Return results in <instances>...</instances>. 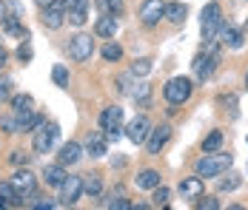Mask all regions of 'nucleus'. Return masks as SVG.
I'll list each match as a JSON object with an SVG mask.
<instances>
[{
    "label": "nucleus",
    "mask_w": 248,
    "mask_h": 210,
    "mask_svg": "<svg viewBox=\"0 0 248 210\" xmlns=\"http://www.w3.org/2000/svg\"><path fill=\"white\" fill-rule=\"evenodd\" d=\"M12 182V187H15V193H17V199H20V205H23L26 199H31L34 193H37V176L29 170V168H17L15 170V176L9 179Z\"/></svg>",
    "instance_id": "20e7f679"
},
{
    "label": "nucleus",
    "mask_w": 248,
    "mask_h": 210,
    "mask_svg": "<svg viewBox=\"0 0 248 210\" xmlns=\"http://www.w3.org/2000/svg\"><path fill=\"white\" fill-rule=\"evenodd\" d=\"M80 156H83V145L72 140V142H66V145L60 148V154H57V162L66 165V168H72V165L80 162Z\"/></svg>",
    "instance_id": "f3484780"
},
{
    "label": "nucleus",
    "mask_w": 248,
    "mask_h": 210,
    "mask_svg": "<svg viewBox=\"0 0 248 210\" xmlns=\"http://www.w3.org/2000/svg\"><path fill=\"white\" fill-rule=\"evenodd\" d=\"M246 91H248V71H246Z\"/></svg>",
    "instance_id": "09e8293b"
},
{
    "label": "nucleus",
    "mask_w": 248,
    "mask_h": 210,
    "mask_svg": "<svg viewBox=\"0 0 248 210\" xmlns=\"http://www.w3.org/2000/svg\"><path fill=\"white\" fill-rule=\"evenodd\" d=\"M220 26H223V6H220L217 0H211V3H205L202 12H200V34H202V40H205V43H208V40H217Z\"/></svg>",
    "instance_id": "f03ea898"
},
{
    "label": "nucleus",
    "mask_w": 248,
    "mask_h": 210,
    "mask_svg": "<svg viewBox=\"0 0 248 210\" xmlns=\"http://www.w3.org/2000/svg\"><path fill=\"white\" fill-rule=\"evenodd\" d=\"M223 131H220V128H214V131H211V134H208V137H205V140H202V154H211V151H220V148H223Z\"/></svg>",
    "instance_id": "c756f323"
},
{
    "label": "nucleus",
    "mask_w": 248,
    "mask_h": 210,
    "mask_svg": "<svg viewBox=\"0 0 248 210\" xmlns=\"http://www.w3.org/2000/svg\"><path fill=\"white\" fill-rule=\"evenodd\" d=\"M103 208H117V210H125L131 208V202L125 199V187L117 185L114 190H108V196H106V202H103Z\"/></svg>",
    "instance_id": "4be33fe9"
},
{
    "label": "nucleus",
    "mask_w": 248,
    "mask_h": 210,
    "mask_svg": "<svg viewBox=\"0 0 248 210\" xmlns=\"http://www.w3.org/2000/svg\"><path fill=\"white\" fill-rule=\"evenodd\" d=\"M40 23H43V28H49V31H57L60 26L66 23V6H63V0H54L49 6H43Z\"/></svg>",
    "instance_id": "1a4fd4ad"
},
{
    "label": "nucleus",
    "mask_w": 248,
    "mask_h": 210,
    "mask_svg": "<svg viewBox=\"0 0 248 210\" xmlns=\"http://www.w3.org/2000/svg\"><path fill=\"white\" fill-rule=\"evenodd\" d=\"M6 20H9V3H6V0H0V26L6 23Z\"/></svg>",
    "instance_id": "37998d69"
},
{
    "label": "nucleus",
    "mask_w": 248,
    "mask_h": 210,
    "mask_svg": "<svg viewBox=\"0 0 248 210\" xmlns=\"http://www.w3.org/2000/svg\"><path fill=\"white\" fill-rule=\"evenodd\" d=\"M217 179H220V182H217V190H220V193H231V190H237V187L243 185V176H237V173H228V176L220 173Z\"/></svg>",
    "instance_id": "c85d7f7f"
},
{
    "label": "nucleus",
    "mask_w": 248,
    "mask_h": 210,
    "mask_svg": "<svg viewBox=\"0 0 248 210\" xmlns=\"http://www.w3.org/2000/svg\"><path fill=\"white\" fill-rule=\"evenodd\" d=\"M0 196L6 199V205H20V199H17V193H15L12 182H0Z\"/></svg>",
    "instance_id": "473e14b6"
},
{
    "label": "nucleus",
    "mask_w": 248,
    "mask_h": 210,
    "mask_svg": "<svg viewBox=\"0 0 248 210\" xmlns=\"http://www.w3.org/2000/svg\"><path fill=\"white\" fill-rule=\"evenodd\" d=\"M163 17H166V0H143V6H140V23L146 26V28H154Z\"/></svg>",
    "instance_id": "9d476101"
},
{
    "label": "nucleus",
    "mask_w": 248,
    "mask_h": 210,
    "mask_svg": "<svg viewBox=\"0 0 248 210\" xmlns=\"http://www.w3.org/2000/svg\"><path fill=\"white\" fill-rule=\"evenodd\" d=\"M0 208H6V199H3V196H0Z\"/></svg>",
    "instance_id": "de8ad7c7"
},
{
    "label": "nucleus",
    "mask_w": 248,
    "mask_h": 210,
    "mask_svg": "<svg viewBox=\"0 0 248 210\" xmlns=\"http://www.w3.org/2000/svg\"><path fill=\"white\" fill-rule=\"evenodd\" d=\"M0 48H3V46H0Z\"/></svg>",
    "instance_id": "8fccbe9b"
},
{
    "label": "nucleus",
    "mask_w": 248,
    "mask_h": 210,
    "mask_svg": "<svg viewBox=\"0 0 248 210\" xmlns=\"http://www.w3.org/2000/svg\"><path fill=\"white\" fill-rule=\"evenodd\" d=\"M17 134H34L43 122H46V117L43 114H37V111H26V114H17Z\"/></svg>",
    "instance_id": "dca6fc26"
},
{
    "label": "nucleus",
    "mask_w": 248,
    "mask_h": 210,
    "mask_svg": "<svg viewBox=\"0 0 248 210\" xmlns=\"http://www.w3.org/2000/svg\"><path fill=\"white\" fill-rule=\"evenodd\" d=\"M217 40H220L225 48H231V51H240V48L246 46L243 28H237L234 23H225V20H223V26H220V31H217Z\"/></svg>",
    "instance_id": "9b49d317"
},
{
    "label": "nucleus",
    "mask_w": 248,
    "mask_h": 210,
    "mask_svg": "<svg viewBox=\"0 0 248 210\" xmlns=\"http://www.w3.org/2000/svg\"><path fill=\"white\" fill-rule=\"evenodd\" d=\"M234 165V154H223V151H211L202 154L194 165V173L202 179H217L220 173H228V168Z\"/></svg>",
    "instance_id": "f257e3e1"
},
{
    "label": "nucleus",
    "mask_w": 248,
    "mask_h": 210,
    "mask_svg": "<svg viewBox=\"0 0 248 210\" xmlns=\"http://www.w3.org/2000/svg\"><path fill=\"white\" fill-rule=\"evenodd\" d=\"M94 34H86V31H80L75 34L72 40H69V60H75V63H86V60H92V54H94Z\"/></svg>",
    "instance_id": "39448f33"
},
{
    "label": "nucleus",
    "mask_w": 248,
    "mask_h": 210,
    "mask_svg": "<svg viewBox=\"0 0 248 210\" xmlns=\"http://www.w3.org/2000/svg\"><path fill=\"white\" fill-rule=\"evenodd\" d=\"M149 131H151L149 117H137V119H131V122H128L125 137H128V142H134V145H143L146 137H149Z\"/></svg>",
    "instance_id": "2eb2a0df"
},
{
    "label": "nucleus",
    "mask_w": 248,
    "mask_h": 210,
    "mask_svg": "<svg viewBox=\"0 0 248 210\" xmlns=\"http://www.w3.org/2000/svg\"><path fill=\"white\" fill-rule=\"evenodd\" d=\"M0 131L3 134H17V119H15V114L12 117H0Z\"/></svg>",
    "instance_id": "4c0bfd02"
},
{
    "label": "nucleus",
    "mask_w": 248,
    "mask_h": 210,
    "mask_svg": "<svg viewBox=\"0 0 248 210\" xmlns=\"http://www.w3.org/2000/svg\"><path fill=\"white\" fill-rule=\"evenodd\" d=\"M66 176H69V170H66V165H60V162L43 168V179H46V185H51V187H60Z\"/></svg>",
    "instance_id": "412c9836"
},
{
    "label": "nucleus",
    "mask_w": 248,
    "mask_h": 210,
    "mask_svg": "<svg viewBox=\"0 0 248 210\" xmlns=\"http://www.w3.org/2000/svg\"><path fill=\"white\" fill-rule=\"evenodd\" d=\"M186 17H188V6H186V3H180V0L166 3V20H169L171 26H183Z\"/></svg>",
    "instance_id": "aec40b11"
},
{
    "label": "nucleus",
    "mask_w": 248,
    "mask_h": 210,
    "mask_svg": "<svg viewBox=\"0 0 248 210\" xmlns=\"http://www.w3.org/2000/svg\"><path fill=\"white\" fill-rule=\"evenodd\" d=\"M131 99H134L140 108H151V85L149 83H134V88H131Z\"/></svg>",
    "instance_id": "393cba45"
},
{
    "label": "nucleus",
    "mask_w": 248,
    "mask_h": 210,
    "mask_svg": "<svg viewBox=\"0 0 248 210\" xmlns=\"http://www.w3.org/2000/svg\"><path fill=\"white\" fill-rule=\"evenodd\" d=\"M6 63H9V54H6V48H0V71L6 69Z\"/></svg>",
    "instance_id": "c03bdc74"
},
{
    "label": "nucleus",
    "mask_w": 248,
    "mask_h": 210,
    "mask_svg": "<svg viewBox=\"0 0 248 210\" xmlns=\"http://www.w3.org/2000/svg\"><path fill=\"white\" fill-rule=\"evenodd\" d=\"M151 71V60L149 57H140V60H134V66H131V77H146Z\"/></svg>",
    "instance_id": "f704fd0d"
},
{
    "label": "nucleus",
    "mask_w": 248,
    "mask_h": 210,
    "mask_svg": "<svg viewBox=\"0 0 248 210\" xmlns=\"http://www.w3.org/2000/svg\"><path fill=\"white\" fill-rule=\"evenodd\" d=\"M9 102H12V114L15 117L17 114H26V111H34V97L31 94H12Z\"/></svg>",
    "instance_id": "5701e85b"
},
{
    "label": "nucleus",
    "mask_w": 248,
    "mask_h": 210,
    "mask_svg": "<svg viewBox=\"0 0 248 210\" xmlns=\"http://www.w3.org/2000/svg\"><path fill=\"white\" fill-rule=\"evenodd\" d=\"M197 208L200 210H220V202H217V196H197Z\"/></svg>",
    "instance_id": "e433bc0d"
},
{
    "label": "nucleus",
    "mask_w": 248,
    "mask_h": 210,
    "mask_svg": "<svg viewBox=\"0 0 248 210\" xmlns=\"http://www.w3.org/2000/svg\"><path fill=\"white\" fill-rule=\"evenodd\" d=\"M243 34H246V37H248V20H246V26H243Z\"/></svg>",
    "instance_id": "49530a36"
},
{
    "label": "nucleus",
    "mask_w": 248,
    "mask_h": 210,
    "mask_svg": "<svg viewBox=\"0 0 248 210\" xmlns=\"http://www.w3.org/2000/svg\"><path fill=\"white\" fill-rule=\"evenodd\" d=\"M31 208H34V210H49V208H54V202H51L49 196H46V199H40V202H34Z\"/></svg>",
    "instance_id": "79ce46f5"
},
{
    "label": "nucleus",
    "mask_w": 248,
    "mask_h": 210,
    "mask_svg": "<svg viewBox=\"0 0 248 210\" xmlns=\"http://www.w3.org/2000/svg\"><path fill=\"white\" fill-rule=\"evenodd\" d=\"M194 94V80L191 77H171L166 85H163V97L169 105H186Z\"/></svg>",
    "instance_id": "7ed1b4c3"
},
{
    "label": "nucleus",
    "mask_w": 248,
    "mask_h": 210,
    "mask_svg": "<svg viewBox=\"0 0 248 210\" xmlns=\"http://www.w3.org/2000/svg\"><path fill=\"white\" fill-rule=\"evenodd\" d=\"M177 190H180V196L183 199H197V196H202L205 193V182H202V176H183L180 179V185H177Z\"/></svg>",
    "instance_id": "4468645a"
},
{
    "label": "nucleus",
    "mask_w": 248,
    "mask_h": 210,
    "mask_svg": "<svg viewBox=\"0 0 248 210\" xmlns=\"http://www.w3.org/2000/svg\"><path fill=\"white\" fill-rule=\"evenodd\" d=\"M171 134H174V128L169 125V122H163V125H154L149 131V137H146V151H149L151 156H160V151L171 142Z\"/></svg>",
    "instance_id": "423d86ee"
},
{
    "label": "nucleus",
    "mask_w": 248,
    "mask_h": 210,
    "mask_svg": "<svg viewBox=\"0 0 248 210\" xmlns=\"http://www.w3.org/2000/svg\"><path fill=\"white\" fill-rule=\"evenodd\" d=\"M66 12H75V9H89V0H63Z\"/></svg>",
    "instance_id": "a19ab883"
},
{
    "label": "nucleus",
    "mask_w": 248,
    "mask_h": 210,
    "mask_svg": "<svg viewBox=\"0 0 248 210\" xmlns=\"http://www.w3.org/2000/svg\"><path fill=\"white\" fill-rule=\"evenodd\" d=\"M83 193L92 196V199L103 196V179H100V173H86L83 176Z\"/></svg>",
    "instance_id": "b1692460"
},
{
    "label": "nucleus",
    "mask_w": 248,
    "mask_h": 210,
    "mask_svg": "<svg viewBox=\"0 0 248 210\" xmlns=\"http://www.w3.org/2000/svg\"><path fill=\"white\" fill-rule=\"evenodd\" d=\"M3 31H6V34H15V37H20V40H29V37H31L29 28L20 23V17H9V20L3 23Z\"/></svg>",
    "instance_id": "cd10ccee"
},
{
    "label": "nucleus",
    "mask_w": 248,
    "mask_h": 210,
    "mask_svg": "<svg viewBox=\"0 0 248 210\" xmlns=\"http://www.w3.org/2000/svg\"><path fill=\"white\" fill-rule=\"evenodd\" d=\"M169 202H171V190L166 185H157L151 190V205L154 208H169Z\"/></svg>",
    "instance_id": "7c9ffc66"
},
{
    "label": "nucleus",
    "mask_w": 248,
    "mask_h": 210,
    "mask_svg": "<svg viewBox=\"0 0 248 210\" xmlns=\"http://www.w3.org/2000/svg\"><path fill=\"white\" fill-rule=\"evenodd\" d=\"M12 80L9 77H0V102H9V97H12Z\"/></svg>",
    "instance_id": "58836bf2"
},
{
    "label": "nucleus",
    "mask_w": 248,
    "mask_h": 210,
    "mask_svg": "<svg viewBox=\"0 0 248 210\" xmlns=\"http://www.w3.org/2000/svg\"><path fill=\"white\" fill-rule=\"evenodd\" d=\"M117 28H120L117 17H108V14H103L97 23H94V37H100V40H111V37L117 34Z\"/></svg>",
    "instance_id": "6ab92c4d"
},
{
    "label": "nucleus",
    "mask_w": 248,
    "mask_h": 210,
    "mask_svg": "<svg viewBox=\"0 0 248 210\" xmlns=\"http://www.w3.org/2000/svg\"><path fill=\"white\" fill-rule=\"evenodd\" d=\"M92 159H100V156H106L108 154V137L103 134V131H92L89 137H86V148H83Z\"/></svg>",
    "instance_id": "ddd939ff"
},
{
    "label": "nucleus",
    "mask_w": 248,
    "mask_h": 210,
    "mask_svg": "<svg viewBox=\"0 0 248 210\" xmlns=\"http://www.w3.org/2000/svg\"><path fill=\"white\" fill-rule=\"evenodd\" d=\"M31 54H34V51H31V46H29V40H23V43L17 46V60H20V63H29Z\"/></svg>",
    "instance_id": "ea45409f"
},
{
    "label": "nucleus",
    "mask_w": 248,
    "mask_h": 210,
    "mask_svg": "<svg viewBox=\"0 0 248 210\" xmlns=\"http://www.w3.org/2000/svg\"><path fill=\"white\" fill-rule=\"evenodd\" d=\"M97 9H100V14L120 17V14L125 12V3H123V0H97Z\"/></svg>",
    "instance_id": "bb28decb"
},
{
    "label": "nucleus",
    "mask_w": 248,
    "mask_h": 210,
    "mask_svg": "<svg viewBox=\"0 0 248 210\" xmlns=\"http://www.w3.org/2000/svg\"><path fill=\"white\" fill-rule=\"evenodd\" d=\"M157 185H163V176H160V170H154V168H146V170H140V173L134 176V187H137V190H154Z\"/></svg>",
    "instance_id": "a211bd4d"
},
{
    "label": "nucleus",
    "mask_w": 248,
    "mask_h": 210,
    "mask_svg": "<svg viewBox=\"0 0 248 210\" xmlns=\"http://www.w3.org/2000/svg\"><path fill=\"white\" fill-rule=\"evenodd\" d=\"M100 131H106V137L108 140H117V131H120V125H123V108L120 105H106L103 111H100Z\"/></svg>",
    "instance_id": "0eeeda50"
},
{
    "label": "nucleus",
    "mask_w": 248,
    "mask_h": 210,
    "mask_svg": "<svg viewBox=\"0 0 248 210\" xmlns=\"http://www.w3.org/2000/svg\"><path fill=\"white\" fill-rule=\"evenodd\" d=\"M100 57H103L106 63H117V60L123 57V46L111 37V40H106V43H103V48H100Z\"/></svg>",
    "instance_id": "a878e982"
},
{
    "label": "nucleus",
    "mask_w": 248,
    "mask_h": 210,
    "mask_svg": "<svg viewBox=\"0 0 248 210\" xmlns=\"http://www.w3.org/2000/svg\"><path fill=\"white\" fill-rule=\"evenodd\" d=\"M29 159H31V154H26L23 148H15V151L9 154V162L15 165V168H23V165H29Z\"/></svg>",
    "instance_id": "c9c22d12"
},
{
    "label": "nucleus",
    "mask_w": 248,
    "mask_h": 210,
    "mask_svg": "<svg viewBox=\"0 0 248 210\" xmlns=\"http://www.w3.org/2000/svg\"><path fill=\"white\" fill-rule=\"evenodd\" d=\"M66 20L72 26H86L89 20V9H75V12H66Z\"/></svg>",
    "instance_id": "72a5a7b5"
},
{
    "label": "nucleus",
    "mask_w": 248,
    "mask_h": 210,
    "mask_svg": "<svg viewBox=\"0 0 248 210\" xmlns=\"http://www.w3.org/2000/svg\"><path fill=\"white\" fill-rule=\"evenodd\" d=\"M51 80H54V85H60V88H69V80H72V74H69V66L57 63V66L51 69Z\"/></svg>",
    "instance_id": "2f4dec72"
},
{
    "label": "nucleus",
    "mask_w": 248,
    "mask_h": 210,
    "mask_svg": "<svg viewBox=\"0 0 248 210\" xmlns=\"http://www.w3.org/2000/svg\"><path fill=\"white\" fill-rule=\"evenodd\" d=\"M34 3H37V6L43 9V6H49V3H54V0H34Z\"/></svg>",
    "instance_id": "a18cd8bd"
},
{
    "label": "nucleus",
    "mask_w": 248,
    "mask_h": 210,
    "mask_svg": "<svg viewBox=\"0 0 248 210\" xmlns=\"http://www.w3.org/2000/svg\"><path fill=\"white\" fill-rule=\"evenodd\" d=\"M60 137V128L54 125V122H43L37 131H34V142H31V148H34V154H49L51 145H54V140Z\"/></svg>",
    "instance_id": "6e6552de"
},
{
    "label": "nucleus",
    "mask_w": 248,
    "mask_h": 210,
    "mask_svg": "<svg viewBox=\"0 0 248 210\" xmlns=\"http://www.w3.org/2000/svg\"><path fill=\"white\" fill-rule=\"evenodd\" d=\"M80 196H83V176H72L69 173L63 179V185H60V202L63 205H77Z\"/></svg>",
    "instance_id": "f8f14e48"
}]
</instances>
